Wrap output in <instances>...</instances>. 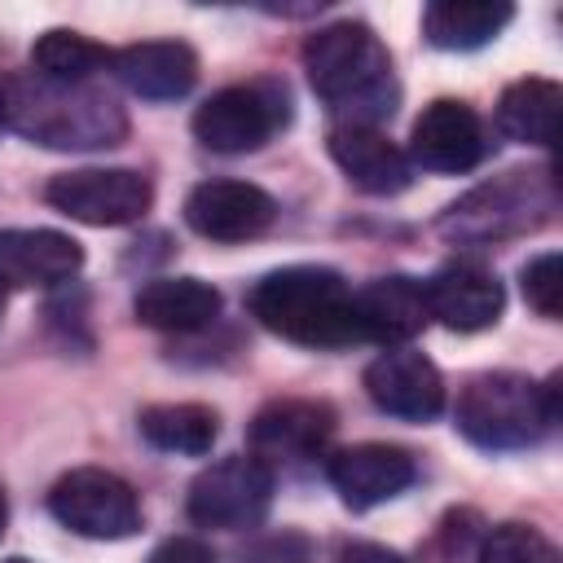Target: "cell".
<instances>
[{
    "mask_svg": "<svg viewBox=\"0 0 563 563\" xmlns=\"http://www.w3.org/2000/svg\"><path fill=\"white\" fill-rule=\"evenodd\" d=\"M0 114L4 128L48 150H110L128 136L123 106L92 84L9 75L0 79Z\"/></svg>",
    "mask_w": 563,
    "mask_h": 563,
    "instance_id": "cell-1",
    "label": "cell"
},
{
    "mask_svg": "<svg viewBox=\"0 0 563 563\" xmlns=\"http://www.w3.org/2000/svg\"><path fill=\"white\" fill-rule=\"evenodd\" d=\"M312 92L352 128H374L396 110V70L387 44L365 22H330L303 44Z\"/></svg>",
    "mask_w": 563,
    "mask_h": 563,
    "instance_id": "cell-2",
    "label": "cell"
},
{
    "mask_svg": "<svg viewBox=\"0 0 563 563\" xmlns=\"http://www.w3.org/2000/svg\"><path fill=\"white\" fill-rule=\"evenodd\" d=\"M251 317L273 330L277 339H290L299 347H347L361 343L356 312H352V286L321 264H290L268 277H260L246 295Z\"/></svg>",
    "mask_w": 563,
    "mask_h": 563,
    "instance_id": "cell-3",
    "label": "cell"
},
{
    "mask_svg": "<svg viewBox=\"0 0 563 563\" xmlns=\"http://www.w3.org/2000/svg\"><path fill=\"white\" fill-rule=\"evenodd\" d=\"M457 431L493 453L528 449L559 422V378H528L510 369L475 374L457 396Z\"/></svg>",
    "mask_w": 563,
    "mask_h": 563,
    "instance_id": "cell-4",
    "label": "cell"
},
{
    "mask_svg": "<svg viewBox=\"0 0 563 563\" xmlns=\"http://www.w3.org/2000/svg\"><path fill=\"white\" fill-rule=\"evenodd\" d=\"M554 207H559V189H554L550 167L506 172V176L471 189L466 198H457L440 216V233L462 246H493V242L541 229L554 216Z\"/></svg>",
    "mask_w": 563,
    "mask_h": 563,
    "instance_id": "cell-5",
    "label": "cell"
},
{
    "mask_svg": "<svg viewBox=\"0 0 563 563\" xmlns=\"http://www.w3.org/2000/svg\"><path fill=\"white\" fill-rule=\"evenodd\" d=\"M290 123V92L277 79L229 84L194 110V136L216 154H251Z\"/></svg>",
    "mask_w": 563,
    "mask_h": 563,
    "instance_id": "cell-6",
    "label": "cell"
},
{
    "mask_svg": "<svg viewBox=\"0 0 563 563\" xmlns=\"http://www.w3.org/2000/svg\"><path fill=\"white\" fill-rule=\"evenodd\" d=\"M273 488H277V475L268 462H260L255 453H233V457H220L207 471H198V479L189 484L185 510L198 528L246 532V528L264 523V515L273 506Z\"/></svg>",
    "mask_w": 563,
    "mask_h": 563,
    "instance_id": "cell-7",
    "label": "cell"
},
{
    "mask_svg": "<svg viewBox=\"0 0 563 563\" xmlns=\"http://www.w3.org/2000/svg\"><path fill=\"white\" fill-rule=\"evenodd\" d=\"M48 510L62 528L88 541H123L141 528L136 488L101 466H75L48 488Z\"/></svg>",
    "mask_w": 563,
    "mask_h": 563,
    "instance_id": "cell-8",
    "label": "cell"
},
{
    "mask_svg": "<svg viewBox=\"0 0 563 563\" xmlns=\"http://www.w3.org/2000/svg\"><path fill=\"white\" fill-rule=\"evenodd\" d=\"M44 202L79 224L114 229V224H132L150 211L154 185L132 167H79V172L53 176L44 185Z\"/></svg>",
    "mask_w": 563,
    "mask_h": 563,
    "instance_id": "cell-9",
    "label": "cell"
},
{
    "mask_svg": "<svg viewBox=\"0 0 563 563\" xmlns=\"http://www.w3.org/2000/svg\"><path fill=\"white\" fill-rule=\"evenodd\" d=\"M488 154V136L479 114L466 101L440 97L431 101L409 132V163L422 172H440V176H462L471 167H479V158Z\"/></svg>",
    "mask_w": 563,
    "mask_h": 563,
    "instance_id": "cell-10",
    "label": "cell"
},
{
    "mask_svg": "<svg viewBox=\"0 0 563 563\" xmlns=\"http://www.w3.org/2000/svg\"><path fill=\"white\" fill-rule=\"evenodd\" d=\"M369 400L400 422H431L444 409V378L418 347H387L365 365Z\"/></svg>",
    "mask_w": 563,
    "mask_h": 563,
    "instance_id": "cell-11",
    "label": "cell"
},
{
    "mask_svg": "<svg viewBox=\"0 0 563 563\" xmlns=\"http://www.w3.org/2000/svg\"><path fill=\"white\" fill-rule=\"evenodd\" d=\"M277 216V202L251 180H202L185 198V224L207 242H251Z\"/></svg>",
    "mask_w": 563,
    "mask_h": 563,
    "instance_id": "cell-12",
    "label": "cell"
},
{
    "mask_svg": "<svg viewBox=\"0 0 563 563\" xmlns=\"http://www.w3.org/2000/svg\"><path fill=\"white\" fill-rule=\"evenodd\" d=\"M334 435V409L321 400H273L251 422V453L268 466L308 462Z\"/></svg>",
    "mask_w": 563,
    "mask_h": 563,
    "instance_id": "cell-13",
    "label": "cell"
},
{
    "mask_svg": "<svg viewBox=\"0 0 563 563\" xmlns=\"http://www.w3.org/2000/svg\"><path fill=\"white\" fill-rule=\"evenodd\" d=\"M325 475H330L334 493L343 497V506L369 510V506H383V501L400 497L413 484L418 466L396 444H352V449H339L325 462Z\"/></svg>",
    "mask_w": 563,
    "mask_h": 563,
    "instance_id": "cell-14",
    "label": "cell"
},
{
    "mask_svg": "<svg viewBox=\"0 0 563 563\" xmlns=\"http://www.w3.org/2000/svg\"><path fill=\"white\" fill-rule=\"evenodd\" d=\"M427 295V317L449 325V330H488L501 308H506V290L501 282L479 268V264H444L422 282Z\"/></svg>",
    "mask_w": 563,
    "mask_h": 563,
    "instance_id": "cell-15",
    "label": "cell"
},
{
    "mask_svg": "<svg viewBox=\"0 0 563 563\" xmlns=\"http://www.w3.org/2000/svg\"><path fill=\"white\" fill-rule=\"evenodd\" d=\"M84 268V246L57 229H0V282L4 290L62 286Z\"/></svg>",
    "mask_w": 563,
    "mask_h": 563,
    "instance_id": "cell-16",
    "label": "cell"
},
{
    "mask_svg": "<svg viewBox=\"0 0 563 563\" xmlns=\"http://www.w3.org/2000/svg\"><path fill=\"white\" fill-rule=\"evenodd\" d=\"M110 70L132 97L180 101L198 84V53L185 40H141L110 57Z\"/></svg>",
    "mask_w": 563,
    "mask_h": 563,
    "instance_id": "cell-17",
    "label": "cell"
},
{
    "mask_svg": "<svg viewBox=\"0 0 563 563\" xmlns=\"http://www.w3.org/2000/svg\"><path fill=\"white\" fill-rule=\"evenodd\" d=\"M352 312H356L361 339H374V343H387V347H405L431 321L422 282H413L405 273L374 277L369 286L352 290Z\"/></svg>",
    "mask_w": 563,
    "mask_h": 563,
    "instance_id": "cell-18",
    "label": "cell"
},
{
    "mask_svg": "<svg viewBox=\"0 0 563 563\" xmlns=\"http://www.w3.org/2000/svg\"><path fill=\"white\" fill-rule=\"evenodd\" d=\"M330 158L339 163V172L374 194V198H391L400 189H409L413 180V163L405 158L400 145H391L378 128H352V123H339L330 132Z\"/></svg>",
    "mask_w": 563,
    "mask_h": 563,
    "instance_id": "cell-19",
    "label": "cell"
},
{
    "mask_svg": "<svg viewBox=\"0 0 563 563\" xmlns=\"http://www.w3.org/2000/svg\"><path fill=\"white\" fill-rule=\"evenodd\" d=\"M132 312L150 330L194 334L220 317V290L202 277H154L136 290Z\"/></svg>",
    "mask_w": 563,
    "mask_h": 563,
    "instance_id": "cell-20",
    "label": "cell"
},
{
    "mask_svg": "<svg viewBox=\"0 0 563 563\" xmlns=\"http://www.w3.org/2000/svg\"><path fill=\"white\" fill-rule=\"evenodd\" d=\"M510 18L515 9L506 0H435L422 9V35L444 53H471L497 40Z\"/></svg>",
    "mask_w": 563,
    "mask_h": 563,
    "instance_id": "cell-21",
    "label": "cell"
},
{
    "mask_svg": "<svg viewBox=\"0 0 563 563\" xmlns=\"http://www.w3.org/2000/svg\"><path fill=\"white\" fill-rule=\"evenodd\" d=\"M559 106H563V92L554 79H515L501 101H497V123L510 141H523V145H554L559 136Z\"/></svg>",
    "mask_w": 563,
    "mask_h": 563,
    "instance_id": "cell-22",
    "label": "cell"
},
{
    "mask_svg": "<svg viewBox=\"0 0 563 563\" xmlns=\"http://www.w3.org/2000/svg\"><path fill=\"white\" fill-rule=\"evenodd\" d=\"M141 435L163 449V453H180V457H202L211 453L216 435H220V418L207 405L194 400H176V405H150L136 418Z\"/></svg>",
    "mask_w": 563,
    "mask_h": 563,
    "instance_id": "cell-23",
    "label": "cell"
},
{
    "mask_svg": "<svg viewBox=\"0 0 563 563\" xmlns=\"http://www.w3.org/2000/svg\"><path fill=\"white\" fill-rule=\"evenodd\" d=\"M110 57L114 53L101 48L97 40L66 31V26H53V31L35 35V44H31V75L53 79V84H88L97 70L110 66Z\"/></svg>",
    "mask_w": 563,
    "mask_h": 563,
    "instance_id": "cell-24",
    "label": "cell"
},
{
    "mask_svg": "<svg viewBox=\"0 0 563 563\" xmlns=\"http://www.w3.org/2000/svg\"><path fill=\"white\" fill-rule=\"evenodd\" d=\"M475 563H559V550L528 523H501L479 541Z\"/></svg>",
    "mask_w": 563,
    "mask_h": 563,
    "instance_id": "cell-25",
    "label": "cell"
},
{
    "mask_svg": "<svg viewBox=\"0 0 563 563\" xmlns=\"http://www.w3.org/2000/svg\"><path fill=\"white\" fill-rule=\"evenodd\" d=\"M523 299L541 317L559 321V312H563V255L559 251H545L523 264Z\"/></svg>",
    "mask_w": 563,
    "mask_h": 563,
    "instance_id": "cell-26",
    "label": "cell"
},
{
    "mask_svg": "<svg viewBox=\"0 0 563 563\" xmlns=\"http://www.w3.org/2000/svg\"><path fill=\"white\" fill-rule=\"evenodd\" d=\"M308 559H312V545H308V537H299V532L264 537V541H255V545L242 554V563H308Z\"/></svg>",
    "mask_w": 563,
    "mask_h": 563,
    "instance_id": "cell-27",
    "label": "cell"
},
{
    "mask_svg": "<svg viewBox=\"0 0 563 563\" xmlns=\"http://www.w3.org/2000/svg\"><path fill=\"white\" fill-rule=\"evenodd\" d=\"M145 563H216V554L198 537H167V541H158L150 550Z\"/></svg>",
    "mask_w": 563,
    "mask_h": 563,
    "instance_id": "cell-28",
    "label": "cell"
},
{
    "mask_svg": "<svg viewBox=\"0 0 563 563\" xmlns=\"http://www.w3.org/2000/svg\"><path fill=\"white\" fill-rule=\"evenodd\" d=\"M339 563H413V559H405L400 550L378 545V541H352L339 550Z\"/></svg>",
    "mask_w": 563,
    "mask_h": 563,
    "instance_id": "cell-29",
    "label": "cell"
},
{
    "mask_svg": "<svg viewBox=\"0 0 563 563\" xmlns=\"http://www.w3.org/2000/svg\"><path fill=\"white\" fill-rule=\"evenodd\" d=\"M4 528H9V497H4V488H0V537H4Z\"/></svg>",
    "mask_w": 563,
    "mask_h": 563,
    "instance_id": "cell-30",
    "label": "cell"
},
{
    "mask_svg": "<svg viewBox=\"0 0 563 563\" xmlns=\"http://www.w3.org/2000/svg\"><path fill=\"white\" fill-rule=\"evenodd\" d=\"M0 317H4V282H0Z\"/></svg>",
    "mask_w": 563,
    "mask_h": 563,
    "instance_id": "cell-31",
    "label": "cell"
},
{
    "mask_svg": "<svg viewBox=\"0 0 563 563\" xmlns=\"http://www.w3.org/2000/svg\"><path fill=\"white\" fill-rule=\"evenodd\" d=\"M4 563H31V559H22V554H13V559H4Z\"/></svg>",
    "mask_w": 563,
    "mask_h": 563,
    "instance_id": "cell-32",
    "label": "cell"
},
{
    "mask_svg": "<svg viewBox=\"0 0 563 563\" xmlns=\"http://www.w3.org/2000/svg\"><path fill=\"white\" fill-rule=\"evenodd\" d=\"M0 128H4V114H0Z\"/></svg>",
    "mask_w": 563,
    "mask_h": 563,
    "instance_id": "cell-33",
    "label": "cell"
}]
</instances>
